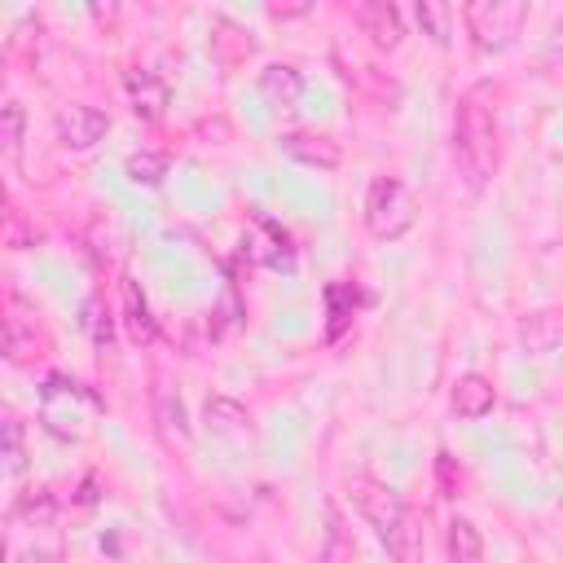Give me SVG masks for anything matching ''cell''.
Segmentation results:
<instances>
[{"mask_svg":"<svg viewBox=\"0 0 563 563\" xmlns=\"http://www.w3.org/2000/svg\"><path fill=\"white\" fill-rule=\"evenodd\" d=\"M453 158L471 194H479L497 172V110L488 106V88H471L457 101L453 123Z\"/></svg>","mask_w":563,"mask_h":563,"instance_id":"obj_1","label":"cell"},{"mask_svg":"<svg viewBox=\"0 0 563 563\" xmlns=\"http://www.w3.org/2000/svg\"><path fill=\"white\" fill-rule=\"evenodd\" d=\"M523 18H528V4L523 0H471L462 9V22H466V35L479 53H501L515 44V35L523 31Z\"/></svg>","mask_w":563,"mask_h":563,"instance_id":"obj_2","label":"cell"},{"mask_svg":"<svg viewBox=\"0 0 563 563\" xmlns=\"http://www.w3.org/2000/svg\"><path fill=\"white\" fill-rule=\"evenodd\" d=\"M413 220H418V202H413L409 185L396 180V176H378L369 185V194H365V224H369V233L391 242V238H405L413 229Z\"/></svg>","mask_w":563,"mask_h":563,"instance_id":"obj_3","label":"cell"},{"mask_svg":"<svg viewBox=\"0 0 563 563\" xmlns=\"http://www.w3.org/2000/svg\"><path fill=\"white\" fill-rule=\"evenodd\" d=\"M79 405H97L79 383L66 378H48L44 383V405H40V422L44 431H53L57 440H84L88 435V413H79Z\"/></svg>","mask_w":563,"mask_h":563,"instance_id":"obj_4","label":"cell"},{"mask_svg":"<svg viewBox=\"0 0 563 563\" xmlns=\"http://www.w3.org/2000/svg\"><path fill=\"white\" fill-rule=\"evenodd\" d=\"M347 493H352V506L361 510V519L378 532V537H387L400 519H405V501H400V493H391L383 479H374V475H352L347 479Z\"/></svg>","mask_w":563,"mask_h":563,"instance_id":"obj_5","label":"cell"},{"mask_svg":"<svg viewBox=\"0 0 563 563\" xmlns=\"http://www.w3.org/2000/svg\"><path fill=\"white\" fill-rule=\"evenodd\" d=\"M106 128H110V119L92 106H79V101L62 106V114H57V141L66 150H92L106 136Z\"/></svg>","mask_w":563,"mask_h":563,"instance_id":"obj_6","label":"cell"},{"mask_svg":"<svg viewBox=\"0 0 563 563\" xmlns=\"http://www.w3.org/2000/svg\"><path fill=\"white\" fill-rule=\"evenodd\" d=\"M282 150H286L295 163L317 167V172H334V167L343 163L339 141L325 136V132H286V136H282Z\"/></svg>","mask_w":563,"mask_h":563,"instance_id":"obj_7","label":"cell"},{"mask_svg":"<svg viewBox=\"0 0 563 563\" xmlns=\"http://www.w3.org/2000/svg\"><path fill=\"white\" fill-rule=\"evenodd\" d=\"M356 26L369 35L374 48H396L400 35H405V22H400V9L387 4V0H365L356 9Z\"/></svg>","mask_w":563,"mask_h":563,"instance_id":"obj_8","label":"cell"},{"mask_svg":"<svg viewBox=\"0 0 563 563\" xmlns=\"http://www.w3.org/2000/svg\"><path fill=\"white\" fill-rule=\"evenodd\" d=\"M123 84H128V92H132L136 119H145V123L163 119V110H167V84H163L154 70H128Z\"/></svg>","mask_w":563,"mask_h":563,"instance_id":"obj_9","label":"cell"},{"mask_svg":"<svg viewBox=\"0 0 563 563\" xmlns=\"http://www.w3.org/2000/svg\"><path fill=\"white\" fill-rule=\"evenodd\" d=\"M519 339H523V347L537 352V356L554 352V347L563 343V312H554V308L528 312V317L519 321Z\"/></svg>","mask_w":563,"mask_h":563,"instance_id":"obj_10","label":"cell"},{"mask_svg":"<svg viewBox=\"0 0 563 563\" xmlns=\"http://www.w3.org/2000/svg\"><path fill=\"white\" fill-rule=\"evenodd\" d=\"M493 405H497V391L484 374H462L453 383V413L457 418H484V413H493Z\"/></svg>","mask_w":563,"mask_h":563,"instance_id":"obj_11","label":"cell"},{"mask_svg":"<svg viewBox=\"0 0 563 563\" xmlns=\"http://www.w3.org/2000/svg\"><path fill=\"white\" fill-rule=\"evenodd\" d=\"M260 88H264V97L273 101V106H295L299 101V92H303V79H299V70L295 66H286V62H273L264 75H260Z\"/></svg>","mask_w":563,"mask_h":563,"instance_id":"obj_12","label":"cell"},{"mask_svg":"<svg viewBox=\"0 0 563 563\" xmlns=\"http://www.w3.org/2000/svg\"><path fill=\"white\" fill-rule=\"evenodd\" d=\"M123 321H128V334L136 343H154L158 330H154V317H150V303H145L141 286L132 277H123Z\"/></svg>","mask_w":563,"mask_h":563,"instance_id":"obj_13","label":"cell"},{"mask_svg":"<svg viewBox=\"0 0 563 563\" xmlns=\"http://www.w3.org/2000/svg\"><path fill=\"white\" fill-rule=\"evenodd\" d=\"M13 519L26 523V528H48L57 519V497L48 488H26L13 501Z\"/></svg>","mask_w":563,"mask_h":563,"instance_id":"obj_14","label":"cell"},{"mask_svg":"<svg viewBox=\"0 0 563 563\" xmlns=\"http://www.w3.org/2000/svg\"><path fill=\"white\" fill-rule=\"evenodd\" d=\"M383 545H387L391 563H422V528H418V519L405 510V519L383 537Z\"/></svg>","mask_w":563,"mask_h":563,"instance_id":"obj_15","label":"cell"},{"mask_svg":"<svg viewBox=\"0 0 563 563\" xmlns=\"http://www.w3.org/2000/svg\"><path fill=\"white\" fill-rule=\"evenodd\" d=\"M444 545H449V563H484V537H479V528H475L471 519H462V515L449 523Z\"/></svg>","mask_w":563,"mask_h":563,"instance_id":"obj_16","label":"cell"},{"mask_svg":"<svg viewBox=\"0 0 563 563\" xmlns=\"http://www.w3.org/2000/svg\"><path fill=\"white\" fill-rule=\"evenodd\" d=\"M202 418H207V427L216 431V435H242L246 431V409L238 405V400H229V396H207V405H202Z\"/></svg>","mask_w":563,"mask_h":563,"instance_id":"obj_17","label":"cell"},{"mask_svg":"<svg viewBox=\"0 0 563 563\" xmlns=\"http://www.w3.org/2000/svg\"><path fill=\"white\" fill-rule=\"evenodd\" d=\"M413 13H418L422 35H431V40L444 48V44H449V35H453V9H449L444 0H418V4H413Z\"/></svg>","mask_w":563,"mask_h":563,"instance_id":"obj_18","label":"cell"},{"mask_svg":"<svg viewBox=\"0 0 563 563\" xmlns=\"http://www.w3.org/2000/svg\"><path fill=\"white\" fill-rule=\"evenodd\" d=\"M321 563H352V537L343 528L339 506L325 510V545H321Z\"/></svg>","mask_w":563,"mask_h":563,"instance_id":"obj_19","label":"cell"},{"mask_svg":"<svg viewBox=\"0 0 563 563\" xmlns=\"http://www.w3.org/2000/svg\"><path fill=\"white\" fill-rule=\"evenodd\" d=\"M167 176V154H158V150H136L132 158H128V180L132 185H158Z\"/></svg>","mask_w":563,"mask_h":563,"instance_id":"obj_20","label":"cell"},{"mask_svg":"<svg viewBox=\"0 0 563 563\" xmlns=\"http://www.w3.org/2000/svg\"><path fill=\"white\" fill-rule=\"evenodd\" d=\"M22 132H26V110L18 101H4V110H0V145H4L9 158L22 154Z\"/></svg>","mask_w":563,"mask_h":563,"instance_id":"obj_21","label":"cell"},{"mask_svg":"<svg viewBox=\"0 0 563 563\" xmlns=\"http://www.w3.org/2000/svg\"><path fill=\"white\" fill-rule=\"evenodd\" d=\"M84 330H88V339L97 343V347H110V339H114V325H110V312L101 308V299L92 295L88 303H84Z\"/></svg>","mask_w":563,"mask_h":563,"instance_id":"obj_22","label":"cell"},{"mask_svg":"<svg viewBox=\"0 0 563 563\" xmlns=\"http://www.w3.org/2000/svg\"><path fill=\"white\" fill-rule=\"evenodd\" d=\"M26 466V435H22V422L18 418H4V471L18 475Z\"/></svg>","mask_w":563,"mask_h":563,"instance_id":"obj_23","label":"cell"},{"mask_svg":"<svg viewBox=\"0 0 563 563\" xmlns=\"http://www.w3.org/2000/svg\"><path fill=\"white\" fill-rule=\"evenodd\" d=\"M154 405H158V422H163L167 431H176V435H189V427H185V405H180V396H172L167 387H158V391H154Z\"/></svg>","mask_w":563,"mask_h":563,"instance_id":"obj_24","label":"cell"},{"mask_svg":"<svg viewBox=\"0 0 563 563\" xmlns=\"http://www.w3.org/2000/svg\"><path fill=\"white\" fill-rule=\"evenodd\" d=\"M4 352H9V361H18V365L31 361V352H35V334H26L18 317L4 321Z\"/></svg>","mask_w":563,"mask_h":563,"instance_id":"obj_25","label":"cell"},{"mask_svg":"<svg viewBox=\"0 0 563 563\" xmlns=\"http://www.w3.org/2000/svg\"><path fill=\"white\" fill-rule=\"evenodd\" d=\"M303 13H312V4L303 0V4H268V18L273 22H286V18H303Z\"/></svg>","mask_w":563,"mask_h":563,"instance_id":"obj_26","label":"cell"},{"mask_svg":"<svg viewBox=\"0 0 563 563\" xmlns=\"http://www.w3.org/2000/svg\"><path fill=\"white\" fill-rule=\"evenodd\" d=\"M545 57H550V62H563V18L550 26V40H545Z\"/></svg>","mask_w":563,"mask_h":563,"instance_id":"obj_27","label":"cell"},{"mask_svg":"<svg viewBox=\"0 0 563 563\" xmlns=\"http://www.w3.org/2000/svg\"><path fill=\"white\" fill-rule=\"evenodd\" d=\"M92 501H97V475H88L79 484V506H92Z\"/></svg>","mask_w":563,"mask_h":563,"instance_id":"obj_28","label":"cell"},{"mask_svg":"<svg viewBox=\"0 0 563 563\" xmlns=\"http://www.w3.org/2000/svg\"><path fill=\"white\" fill-rule=\"evenodd\" d=\"M26 563H62V554L57 550H31Z\"/></svg>","mask_w":563,"mask_h":563,"instance_id":"obj_29","label":"cell"}]
</instances>
